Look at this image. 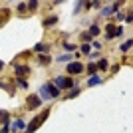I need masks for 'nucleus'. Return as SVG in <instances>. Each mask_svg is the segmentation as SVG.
I'll list each match as a JSON object with an SVG mask.
<instances>
[{
	"instance_id": "nucleus-1",
	"label": "nucleus",
	"mask_w": 133,
	"mask_h": 133,
	"mask_svg": "<svg viewBox=\"0 0 133 133\" xmlns=\"http://www.w3.org/2000/svg\"><path fill=\"white\" fill-rule=\"evenodd\" d=\"M40 97H42V99H56V97H60V88H56L54 82L44 83V85L40 88Z\"/></svg>"
},
{
	"instance_id": "nucleus-2",
	"label": "nucleus",
	"mask_w": 133,
	"mask_h": 133,
	"mask_svg": "<svg viewBox=\"0 0 133 133\" xmlns=\"http://www.w3.org/2000/svg\"><path fill=\"white\" fill-rule=\"evenodd\" d=\"M48 115H50V109H44L42 113H40V115H36L32 121H30V125H28V129H26L24 133H34L36 129L40 127V125H42V123H44V119H46Z\"/></svg>"
},
{
	"instance_id": "nucleus-3",
	"label": "nucleus",
	"mask_w": 133,
	"mask_h": 133,
	"mask_svg": "<svg viewBox=\"0 0 133 133\" xmlns=\"http://www.w3.org/2000/svg\"><path fill=\"white\" fill-rule=\"evenodd\" d=\"M54 85L60 88V89H68V88H74V79L68 78V76H58L54 79Z\"/></svg>"
},
{
	"instance_id": "nucleus-4",
	"label": "nucleus",
	"mask_w": 133,
	"mask_h": 133,
	"mask_svg": "<svg viewBox=\"0 0 133 133\" xmlns=\"http://www.w3.org/2000/svg\"><path fill=\"white\" fill-rule=\"evenodd\" d=\"M83 70H85V68H83L82 62H70V64H68V70H66V72L70 74V78H72V76H78V74H82Z\"/></svg>"
},
{
	"instance_id": "nucleus-5",
	"label": "nucleus",
	"mask_w": 133,
	"mask_h": 133,
	"mask_svg": "<svg viewBox=\"0 0 133 133\" xmlns=\"http://www.w3.org/2000/svg\"><path fill=\"white\" fill-rule=\"evenodd\" d=\"M26 103H28V109H38L40 103H42V97H40V94H32V95H28Z\"/></svg>"
},
{
	"instance_id": "nucleus-6",
	"label": "nucleus",
	"mask_w": 133,
	"mask_h": 133,
	"mask_svg": "<svg viewBox=\"0 0 133 133\" xmlns=\"http://www.w3.org/2000/svg\"><path fill=\"white\" fill-rule=\"evenodd\" d=\"M123 34V28L121 26H113V24H107V30H105V38L111 40V38H115V36H121Z\"/></svg>"
},
{
	"instance_id": "nucleus-7",
	"label": "nucleus",
	"mask_w": 133,
	"mask_h": 133,
	"mask_svg": "<svg viewBox=\"0 0 133 133\" xmlns=\"http://www.w3.org/2000/svg\"><path fill=\"white\" fill-rule=\"evenodd\" d=\"M30 74V68L24 64V66H16V76H18V79H24Z\"/></svg>"
},
{
	"instance_id": "nucleus-8",
	"label": "nucleus",
	"mask_w": 133,
	"mask_h": 133,
	"mask_svg": "<svg viewBox=\"0 0 133 133\" xmlns=\"http://www.w3.org/2000/svg\"><path fill=\"white\" fill-rule=\"evenodd\" d=\"M50 62H52V58L48 54H40L38 56V64H40V66H48Z\"/></svg>"
},
{
	"instance_id": "nucleus-9",
	"label": "nucleus",
	"mask_w": 133,
	"mask_h": 133,
	"mask_svg": "<svg viewBox=\"0 0 133 133\" xmlns=\"http://www.w3.org/2000/svg\"><path fill=\"white\" fill-rule=\"evenodd\" d=\"M54 24H58V16H48V18L44 20V26H46V28L54 26Z\"/></svg>"
},
{
	"instance_id": "nucleus-10",
	"label": "nucleus",
	"mask_w": 133,
	"mask_h": 133,
	"mask_svg": "<svg viewBox=\"0 0 133 133\" xmlns=\"http://www.w3.org/2000/svg\"><path fill=\"white\" fill-rule=\"evenodd\" d=\"M97 83H103V79H101V78H97V76H94V78H89L88 85L91 88V85H97Z\"/></svg>"
},
{
	"instance_id": "nucleus-11",
	"label": "nucleus",
	"mask_w": 133,
	"mask_h": 133,
	"mask_svg": "<svg viewBox=\"0 0 133 133\" xmlns=\"http://www.w3.org/2000/svg\"><path fill=\"white\" fill-rule=\"evenodd\" d=\"M97 70H101V72H105V70H107V60H105V58H101V60L97 62Z\"/></svg>"
},
{
	"instance_id": "nucleus-12",
	"label": "nucleus",
	"mask_w": 133,
	"mask_h": 133,
	"mask_svg": "<svg viewBox=\"0 0 133 133\" xmlns=\"http://www.w3.org/2000/svg\"><path fill=\"white\" fill-rule=\"evenodd\" d=\"M0 115H2V125H8V119H10L8 111H6V109H2V111H0Z\"/></svg>"
},
{
	"instance_id": "nucleus-13",
	"label": "nucleus",
	"mask_w": 133,
	"mask_h": 133,
	"mask_svg": "<svg viewBox=\"0 0 133 133\" xmlns=\"http://www.w3.org/2000/svg\"><path fill=\"white\" fill-rule=\"evenodd\" d=\"M34 50L38 52V54H44V52L48 50V46H46V44H36V46H34Z\"/></svg>"
},
{
	"instance_id": "nucleus-14",
	"label": "nucleus",
	"mask_w": 133,
	"mask_h": 133,
	"mask_svg": "<svg viewBox=\"0 0 133 133\" xmlns=\"http://www.w3.org/2000/svg\"><path fill=\"white\" fill-rule=\"evenodd\" d=\"M95 72H97V64H89V66H88V74L91 76V78H94Z\"/></svg>"
},
{
	"instance_id": "nucleus-15",
	"label": "nucleus",
	"mask_w": 133,
	"mask_h": 133,
	"mask_svg": "<svg viewBox=\"0 0 133 133\" xmlns=\"http://www.w3.org/2000/svg\"><path fill=\"white\" fill-rule=\"evenodd\" d=\"M56 62H72V56H70V54H64V56H58V58H56Z\"/></svg>"
},
{
	"instance_id": "nucleus-16",
	"label": "nucleus",
	"mask_w": 133,
	"mask_h": 133,
	"mask_svg": "<svg viewBox=\"0 0 133 133\" xmlns=\"http://www.w3.org/2000/svg\"><path fill=\"white\" fill-rule=\"evenodd\" d=\"M14 129H28V127H26V123H24L22 119H18V121L14 123Z\"/></svg>"
},
{
	"instance_id": "nucleus-17",
	"label": "nucleus",
	"mask_w": 133,
	"mask_h": 133,
	"mask_svg": "<svg viewBox=\"0 0 133 133\" xmlns=\"http://www.w3.org/2000/svg\"><path fill=\"white\" fill-rule=\"evenodd\" d=\"M82 54L89 56V54H91V46H89V44H83V46H82Z\"/></svg>"
},
{
	"instance_id": "nucleus-18",
	"label": "nucleus",
	"mask_w": 133,
	"mask_h": 133,
	"mask_svg": "<svg viewBox=\"0 0 133 133\" xmlns=\"http://www.w3.org/2000/svg\"><path fill=\"white\" fill-rule=\"evenodd\" d=\"M131 46H133V38H131V40H127V42H125V44L121 46V52H127L129 48H131Z\"/></svg>"
},
{
	"instance_id": "nucleus-19",
	"label": "nucleus",
	"mask_w": 133,
	"mask_h": 133,
	"mask_svg": "<svg viewBox=\"0 0 133 133\" xmlns=\"http://www.w3.org/2000/svg\"><path fill=\"white\" fill-rule=\"evenodd\" d=\"M89 34H91V36H97V34H99V26H89Z\"/></svg>"
},
{
	"instance_id": "nucleus-20",
	"label": "nucleus",
	"mask_w": 133,
	"mask_h": 133,
	"mask_svg": "<svg viewBox=\"0 0 133 133\" xmlns=\"http://www.w3.org/2000/svg\"><path fill=\"white\" fill-rule=\"evenodd\" d=\"M18 88H22V89H28V82H26V79H18Z\"/></svg>"
},
{
	"instance_id": "nucleus-21",
	"label": "nucleus",
	"mask_w": 133,
	"mask_h": 133,
	"mask_svg": "<svg viewBox=\"0 0 133 133\" xmlns=\"http://www.w3.org/2000/svg\"><path fill=\"white\" fill-rule=\"evenodd\" d=\"M64 48H66L68 52H74V50H76V46H74V44H70V42H64Z\"/></svg>"
},
{
	"instance_id": "nucleus-22",
	"label": "nucleus",
	"mask_w": 133,
	"mask_h": 133,
	"mask_svg": "<svg viewBox=\"0 0 133 133\" xmlns=\"http://www.w3.org/2000/svg\"><path fill=\"white\" fill-rule=\"evenodd\" d=\"M91 38H94L91 34H82V40H85V44H89V42H91Z\"/></svg>"
},
{
	"instance_id": "nucleus-23",
	"label": "nucleus",
	"mask_w": 133,
	"mask_h": 133,
	"mask_svg": "<svg viewBox=\"0 0 133 133\" xmlns=\"http://www.w3.org/2000/svg\"><path fill=\"white\" fill-rule=\"evenodd\" d=\"M36 6H38V2H36V0H32V2H28V8H30V10H34Z\"/></svg>"
},
{
	"instance_id": "nucleus-24",
	"label": "nucleus",
	"mask_w": 133,
	"mask_h": 133,
	"mask_svg": "<svg viewBox=\"0 0 133 133\" xmlns=\"http://www.w3.org/2000/svg\"><path fill=\"white\" fill-rule=\"evenodd\" d=\"M26 8H28V4H24V2H22V4H18V12H24Z\"/></svg>"
},
{
	"instance_id": "nucleus-25",
	"label": "nucleus",
	"mask_w": 133,
	"mask_h": 133,
	"mask_svg": "<svg viewBox=\"0 0 133 133\" xmlns=\"http://www.w3.org/2000/svg\"><path fill=\"white\" fill-rule=\"evenodd\" d=\"M78 94H79V89H74V91H70V94H68V97H76Z\"/></svg>"
},
{
	"instance_id": "nucleus-26",
	"label": "nucleus",
	"mask_w": 133,
	"mask_h": 133,
	"mask_svg": "<svg viewBox=\"0 0 133 133\" xmlns=\"http://www.w3.org/2000/svg\"><path fill=\"white\" fill-rule=\"evenodd\" d=\"M125 20H127V22H133V12H129V14H127V18H125Z\"/></svg>"
}]
</instances>
